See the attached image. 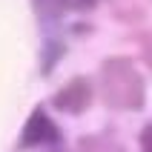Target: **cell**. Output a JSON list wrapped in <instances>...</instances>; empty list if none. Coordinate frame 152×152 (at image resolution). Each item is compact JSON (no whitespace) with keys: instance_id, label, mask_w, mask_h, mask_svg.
<instances>
[{"instance_id":"obj_1","label":"cell","mask_w":152,"mask_h":152,"mask_svg":"<svg viewBox=\"0 0 152 152\" xmlns=\"http://www.w3.org/2000/svg\"><path fill=\"white\" fill-rule=\"evenodd\" d=\"M103 103L112 109H141L144 106V77L126 58H109L101 66Z\"/></svg>"},{"instance_id":"obj_2","label":"cell","mask_w":152,"mask_h":152,"mask_svg":"<svg viewBox=\"0 0 152 152\" xmlns=\"http://www.w3.org/2000/svg\"><path fill=\"white\" fill-rule=\"evenodd\" d=\"M55 141H60V129L58 124L46 115V109L43 106H37V109L29 115V121H26L23 132H20V149H29V146H40V144H55Z\"/></svg>"},{"instance_id":"obj_3","label":"cell","mask_w":152,"mask_h":152,"mask_svg":"<svg viewBox=\"0 0 152 152\" xmlns=\"http://www.w3.org/2000/svg\"><path fill=\"white\" fill-rule=\"evenodd\" d=\"M52 103H55L60 112H69V115L83 112L86 106L92 103V83H89V77H72L63 89L55 92Z\"/></svg>"},{"instance_id":"obj_4","label":"cell","mask_w":152,"mask_h":152,"mask_svg":"<svg viewBox=\"0 0 152 152\" xmlns=\"http://www.w3.org/2000/svg\"><path fill=\"white\" fill-rule=\"evenodd\" d=\"M101 3V0H34V6L40 15L60 17L63 12H89Z\"/></svg>"},{"instance_id":"obj_5","label":"cell","mask_w":152,"mask_h":152,"mask_svg":"<svg viewBox=\"0 0 152 152\" xmlns=\"http://www.w3.org/2000/svg\"><path fill=\"white\" fill-rule=\"evenodd\" d=\"M144 149H146V152H152V126H146V129H144Z\"/></svg>"},{"instance_id":"obj_6","label":"cell","mask_w":152,"mask_h":152,"mask_svg":"<svg viewBox=\"0 0 152 152\" xmlns=\"http://www.w3.org/2000/svg\"><path fill=\"white\" fill-rule=\"evenodd\" d=\"M144 58H146V63L152 66V37L146 40V46H144Z\"/></svg>"}]
</instances>
